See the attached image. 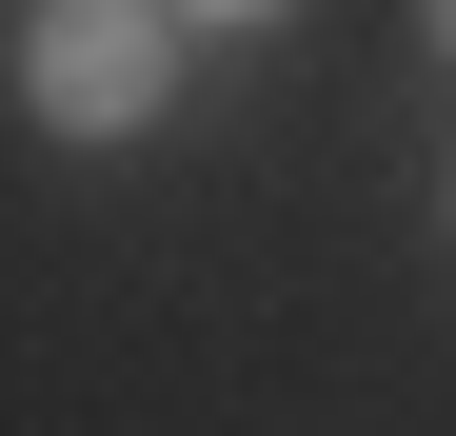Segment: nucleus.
Wrapping results in <instances>:
<instances>
[{
	"label": "nucleus",
	"instance_id": "nucleus-1",
	"mask_svg": "<svg viewBox=\"0 0 456 436\" xmlns=\"http://www.w3.org/2000/svg\"><path fill=\"white\" fill-rule=\"evenodd\" d=\"M159 100H179V20H159V0H40V20H20V119L139 139Z\"/></svg>",
	"mask_w": 456,
	"mask_h": 436
},
{
	"label": "nucleus",
	"instance_id": "nucleus-2",
	"mask_svg": "<svg viewBox=\"0 0 456 436\" xmlns=\"http://www.w3.org/2000/svg\"><path fill=\"white\" fill-rule=\"evenodd\" d=\"M159 20H278V0H159Z\"/></svg>",
	"mask_w": 456,
	"mask_h": 436
},
{
	"label": "nucleus",
	"instance_id": "nucleus-3",
	"mask_svg": "<svg viewBox=\"0 0 456 436\" xmlns=\"http://www.w3.org/2000/svg\"><path fill=\"white\" fill-rule=\"evenodd\" d=\"M417 20H436V60H456V0H417Z\"/></svg>",
	"mask_w": 456,
	"mask_h": 436
}]
</instances>
